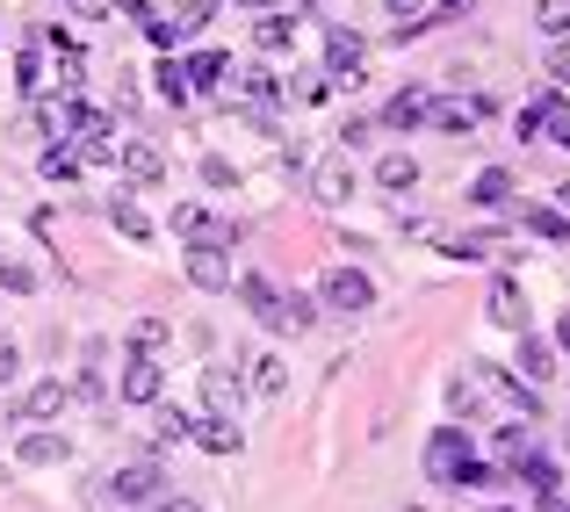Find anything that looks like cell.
Returning <instances> with one entry per match:
<instances>
[{
  "mask_svg": "<svg viewBox=\"0 0 570 512\" xmlns=\"http://www.w3.org/2000/svg\"><path fill=\"white\" fill-rule=\"evenodd\" d=\"M318 311H333V318H362V311H376V282H368L362 267H325Z\"/></svg>",
  "mask_w": 570,
  "mask_h": 512,
  "instance_id": "cell-1",
  "label": "cell"
},
{
  "mask_svg": "<svg viewBox=\"0 0 570 512\" xmlns=\"http://www.w3.org/2000/svg\"><path fill=\"white\" fill-rule=\"evenodd\" d=\"M462 462H476V441H470V426H433V441H426V484L455 491Z\"/></svg>",
  "mask_w": 570,
  "mask_h": 512,
  "instance_id": "cell-2",
  "label": "cell"
},
{
  "mask_svg": "<svg viewBox=\"0 0 570 512\" xmlns=\"http://www.w3.org/2000/svg\"><path fill=\"white\" fill-rule=\"evenodd\" d=\"M101 484L116 491V505H138V512H153L159 499H167V470H159V462H130V470L101 476Z\"/></svg>",
  "mask_w": 570,
  "mask_h": 512,
  "instance_id": "cell-3",
  "label": "cell"
},
{
  "mask_svg": "<svg viewBox=\"0 0 570 512\" xmlns=\"http://www.w3.org/2000/svg\"><path fill=\"white\" fill-rule=\"evenodd\" d=\"M253 318H261L267 333H289V339H304L311 325H318V304H311V296H296V289H275L261 311H253Z\"/></svg>",
  "mask_w": 570,
  "mask_h": 512,
  "instance_id": "cell-4",
  "label": "cell"
},
{
  "mask_svg": "<svg viewBox=\"0 0 570 512\" xmlns=\"http://www.w3.org/2000/svg\"><path fill=\"white\" fill-rule=\"evenodd\" d=\"M491 116V101L484 95H433V109H426V124L441 130V138H470L476 124Z\"/></svg>",
  "mask_w": 570,
  "mask_h": 512,
  "instance_id": "cell-5",
  "label": "cell"
},
{
  "mask_svg": "<svg viewBox=\"0 0 570 512\" xmlns=\"http://www.w3.org/2000/svg\"><path fill=\"white\" fill-rule=\"evenodd\" d=\"M362 58H368V37L333 29V37H325V80L333 87H362Z\"/></svg>",
  "mask_w": 570,
  "mask_h": 512,
  "instance_id": "cell-6",
  "label": "cell"
},
{
  "mask_svg": "<svg viewBox=\"0 0 570 512\" xmlns=\"http://www.w3.org/2000/svg\"><path fill=\"white\" fill-rule=\"evenodd\" d=\"M66 404H72V383H58V375L51 383H29L22 397H14V426H43V419H58Z\"/></svg>",
  "mask_w": 570,
  "mask_h": 512,
  "instance_id": "cell-7",
  "label": "cell"
},
{
  "mask_svg": "<svg viewBox=\"0 0 570 512\" xmlns=\"http://www.w3.org/2000/svg\"><path fill=\"white\" fill-rule=\"evenodd\" d=\"M159 397H167V368H159V354H130L124 361V404H145V412H153Z\"/></svg>",
  "mask_w": 570,
  "mask_h": 512,
  "instance_id": "cell-8",
  "label": "cell"
},
{
  "mask_svg": "<svg viewBox=\"0 0 570 512\" xmlns=\"http://www.w3.org/2000/svg\"><path fill=\"white\" fill-rule=\"evenodd\" d=\"M238 404H246V383L232 368H203V419H232L238 426Z\"/></svg>",
  "mask_w": 570,
  "mask_h": 512,
  "instance_id": "cell-9",
  "label": "cell"
},
{
  "mask_svg": "<svg viewBox=\"0 0 570 512\" xmlns=\"http://www.w3.org/2000/svg\"><path fill=\"white\" fill-rule=\"evenodd\" d=\"M181 267H188V282L203 296H224V289H232V253H217V246H188Z\"/></svg>",
  "mask_w": 570,
  "mask_h": 512,
  "instance_id": "cell-10",
  "label": "cell"
},
{
  "mask_svg": "<svg viewBox=\"0 0 570 512\" xmlns=\"http://www.w3.org/2000/svg\"><path fill=\"white\" fill-rule=\"evenodd\" d=\"M484 311H491V325H505V333H528V296H520V282L513 275H499L491 282V296H484Z\"/></svg>",
  "mask_w": 570,
  "mask_h": 512,
  "instance_id": "cell-11",
  "label": "cell"
},
{
  "mask_svg": "<svg viewBox=\"0 0 570 512\" xmlns=\"http://www.w3.org/2000/svg\"><path fill=\"white\" fill-rule=\"evenodd\" d=\"M116 167L130 174V188H159V180H167V152H159L153 138H130V145H124V159H116Z\"/></svg>",
  "mask_w": 570,
  "mask_h": 512,
  "instance_id": "cell-12",
  "label": "cell"
},
{
  "mask_svg": "<svg viewBox=\"0 0 570 512\" xmlns=\"http://www.w3.org/2000/svg\"><path fill=\"white\" fill-rule=\"evenodd\" d=\"M513 368H520V383H549L557 375V346H549L542 333H520V346H513Z\"/></svg>",
  "mask_w": 570,
  "mask_h": 512,
  "instance_id": "cell-13",
  "label": "cell"
},
{
  "mask_svg": "<svg viewBox=\"0 0 570 512\" xmlns=\"http://www.w3.org/2000/svg\"><path fill=\"white\" fill-rule=\"evenodd\" d=\"M426 109H433L426 87H397V95L383 101V130H419V124H426Z\"/></svg>",
  "mask_w": 570,
  "mask_h": 512,
  "instance_id": "cell-14",
  "label": "cell"
},
{
  "mask_svg": "<svg viewBox=\"0 0 570 512\" xmlns=\"http://www.w3.org/2000/svg\"><path fill=\"white\" fill-rule=\"evenodd\" d=\"M188 433H195V419L181 412V404H153V426H145V447H153V455L159 447H181Z\"/></svg>",
  "mask_w": 570,
  "mask_h": 512,
  "instance_id": "cell-15",
  "label": "cell"
},
{
  "mask_svg": "<svg viewBox=\"0 0 570 512\" xmlns=\"http://www.w3.org/2000/svg\"><path fill=\"white\" fill-rule=\"evenodd\" d=\"M354 188H362V180H354V167H347V152H333V159H325L318 174H311V195H318V203H347Z\"/></svg>",
  "mask_w": 570,
  "mask_h": 512,
  "instance_id": "cell-16",
  "label": "cell"
},
{
  "mask_svg": "<svg viewBox=\"0 0 570 512\" xmlns=\"http://www.w3.org/2000/svg\"><path fill=\"white\" fill-rule=\"evenodd\" d=\"M14 455H22L29 470H51V462H66V433H43V426H29L22 441H14Z\"/></svg>",
  "mask_w": 570,
  "mask_h": 512,
  "instance_id": "cell-17",
  "label": "cell"
},
{
  "mask_svg": "<svg viewBox=\"0 0 570 512\" xmlns=\"http://www.w3.org/2000/svg\"><path fill=\"white\" fill-rule=\"evenodd\" d=\"M534 116H542V138L570 152V101L557 95V87H542V95H534Z\"/></svg>",
  "mask_w": 570,
  "mask_h": 512,
  "instance_id": "cell-18",
  "label": "cell"
},
{
  "mask_svg": "<svg viewBox=\"0 0 570 512\" xmlns=\"http://www.w3.org/2000/svg\"><path fill=\"white\" fill-rule=\"evenodd\" d=\"M289 37H296V14L275 8V14H261V29H253V51H261V58H282V51H289Z\"/></svg>",
  "mask_w": 570,
  "mask_h": 512,
  "instance_id": "cell-19",
  "label": "cell"
},
{
  "mask_svg": "<svg viewBox=\"0 0 570 512\" xmlns=\"http://www.w3.org/2000/svg\"><path fill=\"white\" fill-rule=\"evenodd\" d=\"M505 476H513V484H528L534 499H549V491H563V476H557V462H549V455H520V462H513Z\"/></svg>",
  "mask_w": 570,
  "mask_h": 512,
  "instance_id": "cell-20",
  "label": "cell"
},
{
  "mask_svg": "<svg viewBox=\"0 0 570 512\" xmlns=\"http://www.w3.org/2000/svg\"><path fill=\"white\" fill-rule=\"evenodd\" d=\"M188 441H195V447H209V455H238V447H246V433H238L232 419H195Z\"/></svg>",
  "mask_w": 570,
  "mask_h": 512,
  "instance_id": "cell-21",
  "label": "cell"
},
{
  "mask_svg": "<svg viewBox=\"0 0 570 512\" xmlns=\"http://www.w3.org/2000/svg\"><path fill=\"white\" fill-rule=\"evenodd\" d=\"M376 188L412 195V188H419V159H412V152H383V159H376Z\"/></svg>",
  "mask_w": 570,
  "mask_h": 512,
  "instance_id": "cell-22",
  "label": "cell"
},
{
  "mask_svg": "<svg viewBox=\"0 0 570 512\" xmlns=\"http://www.w3.org/2000/svg\"><path fill=\"white\" fill-rule=\"evenodd\" d=\"M470 203L476 209H505V203H513V174H505V167H484V174H476V188H470Z\"/></svg>",
  "mask_w": 570,
  "mask_h": 512,
  "instance_id": "cell-23",
  "label": "cell"
},
{
  "mask_svg": "<svg viewBox=\"0 0 570 512\" xmlns=\"http://www.w3.org/2000/svg\"><path fill=\"white\" fill-rule=\"evenodd\" d=\"M282 95V80L267 66H253V72H238V109H267V101Z\"/></svg>",
  "mask_w": 570,
  "mask_h": 512,
  "instance_id": "cell-24",
  "label": "cell"
},
{
  "mask_svg": "<svg viewBox=\"0 0 570 512\" xmlns=\"http://www.w3.org/2000/svg\"><path fill=\"white\" fill-rule=\"evenodd\" d=\"M246 390L253 397H282V361L275 354H246Z\"/></svg>",
  "mask_w": 570,
  "mask_h": 512,
  "instance_id": "cell-25",
  "label": "cell"
},
{
  "mask_svg": "<svg viewBox=\"0 0 570 512\" xmlns=\"http://www.w3.org/2000/svg\"><path fill=\"white\" fill-rule=\"evenodd\" d=\"M181 72H188V95H195V87H224V72H232V58H224V51H195Z\"/></svg>",
  "mask_w": 570,
  "mask_h": 512,
  "instance_id": "cell-26",
  "label": "cell"
},
{
  "mask_svg": "<svg viewBox=\"0 0 570 512\" xmlns=\"http://www.w3.org/2000/svg\"><path fill=\"white\" fill-rule=\"evenodd\" d=\"M109 224H116L124 238H153V217H145L130 195H109Z\"/></svg>",
  "mask_w": 570,
  "mask_h": 512,
  "instance_id": "cell-27",
  "label": "cell"
},
{
  "mask_svg": "<svg viewBox=\"0 0 570 512\" xmlns=\"http://www.w3.org/2000/svg\"><path fill=\"white\" fill-rule=\"evenodd\" d=\"M520 224H528L534 238H549V246H570V217L563 209H520Z\"/></svg>",
  "mask_w": 570,
  "mask_h": 512,
  "instance_id": "cell-28",
  "label": "cell"
},
{
  "mask_svg": "<svg viewBox=\"0 0 570 512\" xmlns=\"http://www.w3.org/2000/svg\"><path fill=\"white\" fill-rule=\"evenodd\" d=\"M159 14H167V22H174V37H195V29H203V22H209V14H217V8H209V0H167V8H159Z\"/></svg>",
  "mask_w": 570,
  "mask_h": 512,
  "instance_id": "cell-29",
  "label": "cell"
},
{
  "mask_svg": "<svg viewBox=\"0 0 570 512\" xmlns=\"http://www.w3.org/2000/svg\"><path fill=\"white\" fill-rule=\"evenodd\" d=\"M282 95H289V101H325V95H333V80L311 66V72H289V80H282Z\"/></svg>",
  "mask_w": 570,
  "mask_h": 512,
  "instance_id": "cell-30",
  "label": "cell"
},
{
  "mask_svg": "<svg viewBox=\"0 0 570 512\" xmlns=\"http://www.w3.org/2000/svg\"><path fill=\"white\" fill-rule=\"evenodd\" d=\"M167 339H174L167 318H138V325H130V354H159Z\"/></svg>",
  "mask_w": 570,
  "mask_h": 512,
  "instance_id": "cell-31",
  "label": "cell"
},
{
  "mask_svg": "<svg viewBox=\"0 0 570 512\" xmlns=\"http://www.w3.org/2000/svg\"><path fill=\"white\" fill-rule=\"evenodd\" d=\"M43 180H80V152H66V145H43Z\"/></svg>",
  "mask_w": 570,
  "mask_h": 512,
  "instance_id": "cell-32",
  "label": "cell"
},
{
  "mask_svg": "<svg viewBox=\"0 0 570 512\" xmlns=\"http://www.w3.org/2000/svg\"><path fill=\"white\" fill-rule=\"evenodd\" d=\"M195 174H203V188H238V167H232V159H224V152H203V167H195Z\"/></svg>",
  "mask_w": 570,
  "mask_h": 512,
  "instance_id": "cell-33",
  "label": "cell"
},
{
  "mask_svg": "<svg viewBox=\"0 0 570 512\" xmlns=\"http://www.w3.org/2000/svg\"><path fill=\"white\" fill-rule=\"evenodd\" d=\"M80 87H87V58L66 43V51H58V95H80Z\"/></svg>",
  "mask_w": 570,
  "mask_h": 512,
  "instance_id": "cell-34",
  "label": "cell"
},
{
  "mask_svg": "<svg viewBox=\"0 0 570 512\" xmlns=\"http://www.w3.org/2000/svg\"><path fill=\"white\" fill-rule=\"evenodd\" d=\"M0 289H8V296H29V289H37V267H29V260H0Z\"/></svg>",
  "mask_w": 570,
  "mask_h": 512,
  "instance_id": "cell-35",
  "label": "cell"
},
{
  "mask_svg": "<svg viewBox=\"0 0 570 512\" xmlns=\"http://www.w3.org/2000/svg\"><path fill=\"white\" fill-rule=\"evenodd\" d=\"M153 80H159V101H174V109H181V101H188V72L174 66V58H167V66L153 72Z\"/></svg>",
  "mask_w": 570,
  "mask_h": 512,
  "instance_id": "cell-36",
  "label": "cell"
},
{
  "mask_svg": "<svg viewBox=\"0 0 570 512\" xmlns=\"http://www.w3.org/2000/svg\"><path fill=\"white\" fill-rule=\"evenodd\" d=\"M14 87H22V95H43V58H37V51L14 58Z\"/></svg>",
  "mask_w": 570,
  "mask_h": 512,
  "instance_id": "cell-37",
  "label": "cell"
},
{
  "mask_svg": "<svg viewBox=\"0 0 570 512\" xmlns=\"http://www.w3.org/2000/svg\"><path fill=\"white\" fill-rule=\"evenodd\" d=\"M534 22H542L549 37H570V0H542V8H534Z\"/></svg>",
  "mask_w": 570,
  "mask_h": 512,
  "instance_id": "cell-38",
  "label": "cell"
},
{
  "mask_svg": "<svg viewBox=\"0 0 570 512\" xmlns=\"http://www.w3.org/2000/svg\"><path fill=\"white\" fill-rule=\"evenodd\" d=\"M267 296H275V282H267V275H238V304H246V311H261Z\"/></svg>",
  "mask_w": 570,
  "mask_h": 512,
  "instance_id": "cell-39",
  "label": "cell"
},
{
  "mask_svg": "<svg viewBox=\"0 0 570 512\" xmlns=\"http://www.w3.org/2000/svg\"><path fill=\"white\" fill-rule=\"evenodd\" d=\"M203 209H195V203H181V209H174V232H181V238H203Z\"/></svg>",
  "mask_w": 570,
  "mask_h": 512,
  "instance_id": "cell-40",
  "label": "cell"
},
{
  "mask_svg": "<svg viewBox=\"0 0 570 512\" xmlns=\"http://www.w3.org/2000/svg\"><path fill=\"white\" fill-rule=\"evenodd\" d=\"M376 138V124H368V116H347V130H340V152H347V145H368Z\"/></svg>",
  "mask_w": 570,
  "mask_h": 512,
  "instance_id": "cell-41",
  "label": "cell"
},
{
  "mask_svg": "<svg viewBox=\"0 0 570 512\" xmlns=\"http://www.w3.org/2000/svg\"><path fill=\"white\" fill-rule=\"evenodd\" d=\"M66 8H72V14H80V22H101V14H109V8H116V0H66Z\"/></svg>",
  "mask_w": 570,
  "mask_h": 512,
  "instance_id": "cell-42",
  "label": "cell"
},
{
  "mask_svg": "<svg viewBox=\"0 0 570 512\" xmlns=\"http://www.w3.org/2000/svg\"><path fill=\"white\" fill-rule=\"evenodd\" d=\"M14 368H22V354H14V339H0V390L14 383Z\"/></svg>",
  "mask_w": 570,
  "mask_h": 512,
  "instance_id": "cell-43",
  "label": "cell"
},
{
  "mask_svg": "<svg viewBox=\"0 0 570 512\" xmlns=\"http://www.w3.org/2000/svg\"><path fill=\"white\" fill-rule=\"evenodd\" d=\"M390 14L397 22H426V0H390Z\"/></svg>",
  "mask_w": 570,
  "mask_h": 512,
  "instance_id": "cell-44",
  "label": "cell"
},
{
  "mask_svg": "<svg viewBox=\"0 0 570 512\" xmlns=\"http://www.w3.org/2000/svg\"><path fill=\"white\" fill-rule=\"evenodd\" d=\"M476 0H441V14H426V22H455V14H470Z\"/></svg>",
  "mask_w": 570,
  "mask_h": 512,
  "instance_id": "cell-45",
  "label": "cell"
},
{
  "mask_svg": "<svg viewBox=\"0 0 570 512\" xmlns=\"http://www.w3.org/2000/svg\"><path fill=\"white\" fill-rule=\"evenodd\" d=\"M549 72H557V80L570 87V43H557V58H549Z\"/></svg>",
  "mask_w": 570,
  "mask_h": 512,
  "instance_id": "cell-46",
  "label": "cell"
},
{
  "mask_svg": "<svg viewBox=\"0 0 570 512\" xmlns=\"http://www.w3.org/2000/svg\"><path fill=\"white\" fill-rule=\"evenodd\" d=\"M153 512H195V499H181V491H167V499H159Z\"/></svg>",
  "mask_w": 570,
  "mask_h": 512,
  "instance_id": "cell-47",
  "label": "cell"
},
{
  "mask_svg": "<svg viewBox=\"0 0 570 512\" xmlns=\"http://www.w3.org/2000/svg\"><path fill=\"white\" fill-rule=\"evenodd\" d=\"M238 8H261V14H275V8H282V0H238Z\"/></svg>",
  "mask_w": 570,
  "mask_h": 512,
  "instance_id": "cell-48",
  "label": "cell"
},
{
  "mask_svg": "<svg viewBox=\"0 0 570 512\" xmlns=\"http://www.w3.org/2000/svg\"><path fill=\"white\" fill-rule=\"evenodd\" d=\"M549 346H563V354H570V318H563V325H557V339H549Z\"/></svg>",
  "mask_w": 570,
  "mask_h": 512,
  "instance_id": "cell-49",
  "label": "cell"
},
{
  "mask_svg": "<svg viewBox=\"0 0 570 512\" xmlns=\"http://www.w3.org/2000/svg\"><path fill=\"white\" fill-rule=\"evenodd\" d=\"M557 203H563V217H570V180H563V188H557Z\"/></svg>",
  "mask_w": 570,
  "mask_h": 512,
  "instance_id": "cell-50",
  "label": "cell"
},
{
  "mask_svg": "<svg viewBox=\"0 0 570 512\" xmlns=\"http://www.w3.org/2000/svg\"><path fill=\"white\" fill-rule=\"evenodd\" d=\"M484 512H513V505H484Z\"/></svg>",
  "mask_w": 570,
  "mask_h": 512,
  "instance_id": "cell-51",
  "label": "cell"
}]
</instances>
